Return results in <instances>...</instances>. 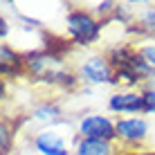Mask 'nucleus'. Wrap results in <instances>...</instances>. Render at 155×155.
<instances>
[{"label": "nucleus", "mask_w": 155, "mask_h": 155, "mask_svg": "<svg viewBox=\"0 0 155 155\" xmlns=\"http://www.w3.org/2000/svg\"><path fill=\"white\" fill-rule=\"evenodd\" d=\"M68 31L77 43L88 45L99 36V23L85 12H72L68 16Z\"/></svg>", "instance_id": "1"}, {"label": "nucleus", "mask_w": 155, "mask_h": 155, "mask_svg": "<svg viewBox=\"0 0 155 155\" xmlns=\"http://www.w3.org/2000/svg\"><path fill=\"white\" fill-rule=\"evenodd\" d=\"M79 130H81L83 140H106V142H110L117 135L113 121L106 119V117H99V115L85 117L81 121V126H79Z\"/></svg>", "instance_id": "2"}, {"label": "nucleus", "mask_w": 155, "mask_h": 155, "mask_svg": "<svg viewBox=\"0 0 155 155\" xmlns=\"http://www.w3.org/2000/svg\"><path fill=\"white\" fill-rule=\"evenodd\" d=\"M81 77L90 83H113V70H110V63L104 61L99 56H92L81 65Z\"/></svg>", "instance_id": "3"}, {"label": "nucleus", "mask_w": 155, "mask_h": 155, "mask_svg": "<svg viewBox=\"0 0 155 155\" xmlns=\"http://www.w3.org/2000/svg\"><path fill=\"white\" fill-rule=\"evenodd\" d=\"M108 106L110 110H117V113H140L146 108V99H144V94H137V92H124V94L110 97Z\"/></svg>", "instance_id": "4"}, {"label": "nucleus", "mask_w": 155, "mask_h": 155, "mask_svg": "<svg viewBox=\"0 0 155 155\" xmlns=\"http://www.w3.org/2000/svg\"><path fill=\"white\" fill-rule=\"evenodd\" d=\"M115 130H117V135L124 137V140L137 142V140H142V137L146 135L148 126H146L144 119H121L119 124L115 126Z\"/></svg>", "instance_id": "5"}, {"label": "nucleus", "mask_w": 155, "mask_h": 155, "mask_svg": "<svg viewBox=\"0 0 155 155\" xmlns=\"http://www.w3.org/2000/svg\"><path fill=\"white\" fill-rule=\"evenodd\" d=\"M36 148L43 153V155H68V148L63 140L56 135V133H41L36 137Z\"/></svg>", "instance_id": "6"}, {"label": "nucleus", "mask_w": 155, "mask_h": 155, "mask_svg": "<svg viewBox=\"0 0 155 155\" xmlns=\"http://www.w3.org/2000/svg\"><path fill=\"white\" fill-rule=\"evenodd\" d=\"M23 68V58H20L12 47L0 45V74H16Z\"/></svg>", "instance_id": "7"}, {"label": "nucleus", "mask_w": 155, "mask_h": 155, "mask_svg": "<svg viewBox=\"0 0 155 155\" xmlns=\"http://www.w3.org/2000/svg\"><path fill=\"white\" fill-rule=\"evenodd\" d=\"M77 155H113V146L106 140H81Z\"/></svg>", "instance_id": "8"}, {"label": "nucleus", "mask_w": 155, "mask_h": 155, "mask_svg": "<svg viewBox=\"0 0 155 155\" xmlns=\"http://www.w3.org/2000/svg\"><path fill=\"white\" fill-rule=\"evenodd\" d=\"M9 146H12V133H9V128L0 121V155L7 153Z\"/></svg>", "instance_id": "9"}, {"label": "nucleus", "mask_w": 155, "mask_h": 155, "mask_svg": "<svg viewBox=\"0 0 155 155\" xmlns=\"http://www.w3.org/2000/svg\"><path fill=\"white\" fill-rule=\"evenodd\" d=\"M58 115V108L56 106H41V108H36L34 110V117L36 119H54V117Z\"/></svg>", "instance_id": "10"}, {"label": "nucleus", "mask_w": 155, "mask_h": 155, "mask_svg": "<svg viewBox=\"0 0 155 155\" xmlns=\"http://www.w3.org/2000/svg\"><path fill=\"white\" fill-rule=\"evenodd\" d=\"M142 56H144V61H146L148 65L155 70V47H144V50H142Z\"/></svg>", "instance_id": "11"}, {"label": "nucleus", "mask_w": 155, "mask_h": 155, "mask_svg": "<svg viewBox=\"0 0 155 155\" xmlns=\"http://www.w3.org/2000/svg\"><path fill=\"white\" fill-rule=\"evenodd\" d=\"M144 99H146V113H155V90H151V92L144 94Z\"/></svg>", "instance_id": "12"}, {"label": "nucleus", "mask_w": 155, "mask_h": 155, "mask_svg": "<svg viewBox=\"0 0 155 155\" xmlns=\"http://www.w3.org/2000/svg\"><path fill=\"white\" fill-rule=\"evenodd\" d=\"M144 27H146V29H151V31H155V9H153V12H148L146 16H144Z\"/></svg>", "instance_id": "13"}, {"label": "nucleus", "mask_w": 155, "mask_h": 155, "mask_svg": "<svg viewBox=\"0 0 155 155\" xmlns=\"http://www.w3.org/2000/svg\"><path fill=\"white\" fill-rule=\"evenodd\" d=\"M7 34H9V27H7V23H5V18H0V38H5Z\"/></svg>", "instance_id": "14"}, {"label": "nucleus", "mask_w": 155, "mask_h": 155, "mask_svg": "<svg viewBox=\"0 0 155 155\" xmlns=\"http://www.w3.org/2000/svg\"><path fill=\"white\" fill-rule=\"evenodd\" d=\"M113 9V2H101L99 5V12H110Z\"/></svg>", "instance_id": "15"}, {"label": "nucleus", "mask_w": 155, "mask_h": 155, "mask_svg": "<svg viewBox=\"0 0 155 155\" xmlns=\"http://www.w3.org/2000/svg\"><path fill=\"white\" fill-rule=\"evenodd\" d=\"M5 97V83H2V79H0V99Z\"/></svg>", "instance_id": "16"}, {"label": "nucleus", "mask_w": 155, "mask_h": 155, "mask_svg": "<svg viewBox=\"0 0 155 155\" xmlns=\"http://www.w3.org/2000/svg\"><path fill=\"white\" fill-rule=\"evenodd\" d=\"M135 155H155V153H135Z\"/></svg>", "instance_id": "17"}]
</instances>
